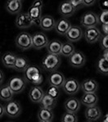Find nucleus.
<instances>
[{
    "instance_id": "nucleus-26",
    "label": "nucleus",
    "mask_w": 108,
    "mask_h": 122,
    "mask_svg": "<svg viewBox=\"0 0 108 122\" xmlns=\"http://www.w3.org/2000/svg\"><path fill=\"white\" fill-rule=\"evenodd\" d=\"M56 104H57V99L52 98L51 96H50L46 93H45V94L43 95L42 99L40 102L41 107L49 108V109H53V108H54Z\"/></svg>"
},
{
    "instance_id": "nucleus-13",
    "label": "nucleus",
    "mask_w": 108,
    "mask_h": 122,
    "mask_svg": "<svg viewBox=\"0 0 108 122\" xmlns=\"http://www.w3.org/2000/svg\"><path fill=\"white\" fill-rule=\"evenodd\" d=\"M65 76L63 73L57 71H54L51 72L48 77V82L50 86H55V87L60 88L63 86L64 81H65Z\"/></svg>"
},
{
    "instance_id": "nucleus-28",
    "label": "nucleus",
    "mask_w": 108,
    "mask_h": 122,
    "mask_svg": "<svg viewBox=\"0 0 108 122\" xmlns=\"http://www.w3.org/2000/svg\"><path fill=\"white\" fill-rule=\"evenodd\" d=\"M29 65L28 60L25 57H16L13 68L17 72H24Z\"/></svg>"
},
{
    "instance_id": "nucleus-8",
    "label": "nucleus",
    "mask_w": 108,
    "mask_h": 122,
    "mask_svg": "<svg viewBox=\"0 0 108 122\" xmlns=\"http://www.w3.org/2000/svg\"><path fill=\"white\" fill-rule=\"evenodd\" d=\"M32 42L33 48L37 50H41L44 47H46L49 42V39L45 33L38 32L32 35Z\"/></svg>"
},
{
    "instance_id": "nucleus-38",
    "label": "nucleus",
    "mask_w": 108,
    "mask_h": 122,
    "mask_svg": "<svg viewBox=\"0 0 108 122\" xmlns=\"http://www.w3.org/2000/svg\"><path fill=\"white\" fill-rule=\"evenodd\" d=\"M96 3V0H83V4L86 7H90L93 6Z\"/></svg>"
},
{
    "instance_id": "nucleus-34",
    "label": "nucleus",
    "mask_w": 108,
    "mask_h": 122,
    "mask_svg": "<svg viewBox=\"0 0 108 122\" xmlns=\"http://www.w3.org/2000/svg\"><path fill=\"white\" fill-rule=\"evenodd\" d=\"M99 23L102 25H107L108 24V10H102L101 13L98 15Z\"/></svg>"
},
{
    "instance_id": "nucleus-22",
    "label": "nucleus",
    "mask_w": 108,
    "mask_h": 122,
    "mask_svg": "<svg viewBox=\"0 0 108 122\" xmlns=\"http://www.w3.org/2000/svg\"><path fill=\"white\" fill-rule=\"evenodd\" d=\"M56 21L50 15H43L41 18L40 25L39 26L45 31H50L54 29Z\"/></svg>"
},
{
    "instance_id": "nucleus-3",
    "label": "nucleus",
    "mask_w": 108,
    "mask_h": 122,
    "mask_svg": "<svg viewBox=\"0 0 108 122\" xmlns=\"http://www.w3.org/2000/svg\"><path fill=\"white\" fill-rule=\"evenodd\" d=\"M15 45L20 50L25 51L33 47L32 35L26 32H22L19 33L15 38Z\"/></svg>"
},
{
    "instance_id": "nucleus-41",
    "label": "nucleus",
    "mask_w": 108,
    "mask_h": 122,
    "mask_svg": "<svg viewBox=\"0 0 108 122\" xmlns=\"http://www.w3.org/2000/svg\"><path fill=\"white\" fill-rule=\"evenodd\" d=\"M5 114V109H4V106L2 105L1 103H0V118L3 117V115Z\"/></svg>"
},
{
    "instance_id": "nucleus-16",
    "label": "nucleus",
    "mask_w": 108,
    "mask_h": 122,
    "mask_svg": "<svg viewBox=\"0 0 108 122\" xmlns=\"http://www.w3.org/2000/svg\"><path fill=\"white\" fill-rule=\"evenodd\" d=\"M28 14L29 15V17H30L31 20H32L33 25L39 26V25H40L41 18H42V8L32 5L29 7Z\"/></svg>"
},
{
    "instance_id": "nucleus-5",
    "label": "nucleus",
    "mask_w": 108,
    "mask_h": 122,
    "mask_svg": "<svg viewBox=\"0 0 108 122\" xmlns=\"http://www.w3.org/2000/svg\"><path fill=\"white\" fill-rule=\"evenodd\" d=\"M99 24L98 15L92 11H88L82 15L80 18V25L84 28H89V27L97 26Z\"/></svg>"
},
{
    "instance_id": "nucleus-42",
    "label": "nucleus",
    "mask_w": 108,
    "mask_h": 122,
    "mask_svg": "<svg viewBox=\"0 0 108 122\" xmlns=\"http://www.w3.org/2000/svg\"><path fill=\"white\" fill-rule=\"evenodd\" d=\"M103 57L104 59H106V60H108V50H103Z\"/></svg>"
},
{
    "instance_id": "nucleus-45",
    "label": "nucleus",
    "mask_w": 108,
    "mask_h": 122,
    "mask_svg": "<svg viewBox=\"0 0 108 122\" xmlns=\"http://www.w3.org/2000/svg\"><path fill=\"white\" fill-rule=\"evenodd\" d=\"M20 1H22V0H20Z\"/></svg>"
},
{
    "instance_id": "nucleus-33",
    "label": "nucleus",
    "mask_w": 108,
    "mask_h": 122,
    "mask_svg": "<svg viewBox=\"0 0 108 122\" xmlns=\"http://www.w3.org/2000/svg\"><path fill=\"white\" fill-rule=\"evenodd\" d=\"M46 94H49L50 96H51L52 98L57 99L59 96V90L58 87H55V86H50V87L47 89Z\"/></svg>"
},
{
    "instance_id": "nucleus-23",
    "label": "nucleus",
    "mask_w": 108,
    "mask_h": 122,
    "mask_svg": "<svg viewBox=\"0 0 108 122\" xmlns=\"http://www.w3.org/2000/svg\"><path fill=\"white\" fill-rule=\"evenodd\" d=\"M98 101V98L95 93H84L80 99V103L86 107L97 105Z\"/></svg>"
},
{
    "instance_id": "nucleus-24",
    "label": "nucleus",
    "mask_w": 108,
    "mask_h": 122,
    "mask_svg": "<svg viewBox=\"0 0 108 122\" xmlns=\"http://www.w3.org/2000/svg\"><path fill=\"white\" fill-rule=\"evenodd\" d=\"M38 119L40 122H51L54 120L52 109L41 107L38 112Z\"/></svg>"
},
{
    "instance_id": "nucleus-4",
    "label": "nucleus",
    "mask_w": 108,
    "mask_h": 122,
    "mask_svg": "<svg viewBox=\"0 0 108 122\" xmlns=\"http://www.w3.org/2000/svg\"><path fill=\"white\" fill-rule=\"evenodd\" d=\"M5 114L7 117L11 118H15L19 117L20 114L21 113V106L19 102L15 100H9L7 103L4 105Z\"/></svg>"
},
{
    "instance_id": "nucleus-11",
    "label": "nucleus",
    "mask_w": 108,
    "mask_h": 122,
    "mask_svg": "<svg viewBox=\"0 0 108 122\" xmlns=\"http://www.w3.org/2000/svg\"><path fill=\"white\" fill-rule=\"evenodd\" d=\"M86 62L85 55L80 51H75L68 57V63L73 68H82Z\"/></svg>"
},
{
    "instance_id": "nucleus-19",
    "label": "nucleus",
    "mask_w": 108,
    "mask_h": 122,
    "mask_svg": "<svg viewBox=\"0 0 108 122\" xmlns=\"http://www.w3.org/2000/svg\"><path fill=\"white\" fill-rule=\"evenodd\" d=\"M5 7L10 14L17 15L22 9V3L20 0H7Z\"/></svg>"
},
{
    "instance_id": "nucleus-36",
    "label": "nucleus",
    "mask_w": 108,
    "mask_h": 122,
    "mask_svg": "<svg viewBox=\"0 0 108 122\" xmlns=\"http://www.w3.org/2000/svg\"><path fill=\"white\" fill-rule=\"evenodd\" d=\"M69 1L76 10L79 9L82 7V6H84L83 0H69Z\"/></svg>"
},
{
    "instance_id": "nucleus-7",
    "label": "nucleus",
    "mask_w": 108,
    "mask_h": 122,
    "mask_svg": "<svg viewBox=\"0 0 108 122\" xmlns=\"http://www.w3.org/2000/svg\"><path fill=\"white\" fill-rule=\"evenodd\" d=\"M63 90L66 94L73 95L78 93L80 90V84L75 78H68L65 79L64 85H63Z\"/></svg>"
},
{
    "instance_id": "nucleus-40",
    "label": "nucleus",
    "mask_w": 108,
    "mask_h": 122,
    "mask_svg": "<svg viewBox=\"0 0 108 122\" xmlns=\"http://www.w3.org/2000/svg\"><path fill=\"white\" fill-rule=\"evenodd\" d=\"M102 29L105 34L108 35V24L107 25H102Z\"/></svg>"
},
{
    "instance_id": "nucleus-14",
    "label": "nucleus",
    "mask_w": 108,
    "mask_h": 122,
    "mask_svg": "<svg viewBox=\"0 0 108 122\" xmlns=\"http://www.w3.org/2000/svg\"><path fill=\"white\" fill-rule=\"evenodd\" d=\"M15 25L19 29H27L33 25L28 13H19L15 19Z\"/></svg>"
},
{
    "instance_id": "nucleus-17",
    "label": "nucleus",
    "mask_w": 108,
    "mask_h": 122,
    "mask_svg": "<svg viewBox=\"0 0 108 122\" xmlns=\"http://www.w3.org/2000/svg\"><path fill=\"white\" fill-rule=\"evenodd\" d=\"M45 94V92L43 91V90L39 86L35 85L34 86H33L29 90V99L34 103H40L42 100L43 95Z\"/></svg>"
},
{
    "instance_id": "nucleus-37",
    "label": "nucleus",
    "mask_w": 108,
    "mask_h": 122,
    "mask_svg": "<svg viewBox=\"0 0 108 122\" xmlns=\"http://www.w3.org/2000/svg\"><path fill=\"white\" fill-rule=\"evenodd\" d=\"M100 7L102 10H108V0H101Z\"/></svg>"
},
{
    "instance_id": "nucleus-32",
    "label": "nucleus",
    "mask_w": 108,
    "mask_h": 122,
    "mask_svg": "<svg viewBox=\"0 0 108 122\" xmlns=\"http://www.w3.org/2000/svg\"><path fill=\"white\" fill-rule=\"evenodd\" d=\"M78 121L77 116L76 113L69 112H66L63 115L61 121L63 122H76Z\"/></svg>"
},
{
    "instance_id": "nucleus-35",
    "label": "nucleus",
    "mask_w": 108,
    "mask_h": 122,
    "mask_svg": "<svg viewBox=\"0 0 108 122\" xmlns=\"http://www.w3.org/2000/svg\"><path fill=\"white\" fill-rule=\"evenodd\" d=\"M100 46L103 50H108V35L105 34L100 38Z\"/></svg>"
},
{
    "instance_id": "nucleus-15",
    "label": "nucleus",
    "mask_w": 108,
    "mask_h": 122,
    "mask_svg": "<svg viewBox=\"0 0 108 122\" xmlns=\"http://www.w3.org/2000/svg\"><path fill=\"white\" fill-rule=\"evenodd\" d=\"M75 11L76 9L72 5L70 1L63 2V3H60L59 7V14L63 17H65V18L72 16L75 13Z\"/></svg>"
},
{
    "instance_id": "nucleus-18",
    "label": "nucleus",
    "mask_w": 108,
    "mask_h": 122,
    "mask_svg": "<svg viewBox=\"0 0 108 122\" xmlns=\"http://www.w3.org/2000/svg\"><path fill=\"white\" fill-rule=\"evenodd\" d=\"M72 26L71 23L69 22L68 20H67L65 17L58 20L55 23V26H54V29L55 32L59 35H65L68 30Z\"/></svg>"
},
{
    "instance_id": "nucleus-44",
    "label": "nucleus",
    "mask_w": 108,
    "mask_h": 122,
    "mask_svg": "<svg viewBox=\"0 0 108 122\" xmlns=\"http://www.w3.org/2000/svg\"><path fill=\"white\" fill-rule=\"evenodd\" d=\"M103 122H108V113L106 114L103 118Z\"/></svg>"
},
{
    "instance_id": "nucleus-12",
    "label": "nucleus",
    "mask_w": 108,
    "mask_h": 122,
    "mask_svg": "<svg viewBox=\"0 0 108 122\" xmlns=\"http://www.w3.org/2000/svg\"><path fill=\"white\" fill-rule=\"evenodd\" d=\"M103 112L99 107L96 105L87 107L85 111V117L87 121H96L102 117Z\"/></svg>"
},
{
    "instance_id": "nucleus-2",
    "label": "nucleus",
    "mask_w": 108,
    "mask_h": 122,
    "mask_svg": "<svg viewBox=\"0 0 108 122\" xmlns=\"http://www.w3.org/2000/svg\"><path fill=\"white\" fill-rule=\"evenodd\" d=\"M61 64V58L59 55H54L48 53L44 56L42 61V68L48 72H54L56 71Z\"/></svg>"
},
{
    "instance_id": "nucleus-39",
    "label": "nucleus",
    "mask_w": 108,
    "mask_h": 122,
    "mask_svg": "<svg viewBox=\"0 0 108 122\" xmlns=\"http://www.w3.org/2000/svg\"><path fill=\"white\" fill-rule=\"evenodd\" d=\"M33 6H35V7H41L42 8L43 7V2L42 0H34V2L33 3Z\"/></svg>"
},
{
    "instance_id": "nucleus-21",
    "label": "nucleus",
    "mask_w": 108,
    "mask_h": 122,
    "mask_svg": "<svg viewBox=\"0 0 108 122\" xmlns=\"http://www.w3.org/2000/svg\"><path fill=\"white\" fill-rule=\"evenodd\" d=\"M81 103L76 98H70L68 99L64 103V108L67 112L72 113H77L80 108Z\"/></svg>"
},
{
    "instance_id": "nucleus-30",
    "label": "nucleus",
    "mask_w": 108,
    "mask_h": 122,
    "mask_svg": "<svg viewBox=\"0 0 108 122\" xmlns=\"http://www.w3.org/2000/svg\"><path fill=\"white\" fill-rule=\"evenodd\" d=\"M75 51H76L75 46H74V45L72 43V42L68 41V42H66L62 44L61 53H60V54L63 55L64 56L69 57Z\"/></svg>"
},
{
    "instance_id": "nucleus-25",
    "label": "nucleus",
    "mask_w": 108,
    "mask_h": 122,
    "mask_svg": "<svg viewBox=\"0 0 108 122\" xmlns=\"http://www.w3.org/2000/svg\"><path fill=\"white\" fill-rule=\"evenodd\" d=\"M16 56L14 53L11 52H6L5 54L2 56V63L4 65V67L7 68H13L16 60Z\"/></svg>"
},
{
    "instance_id": "nucleus-10",
    "label": "nucleus",
    "mask_w": 108,
    "mask_h": 122,
    "mask_svg": "<svg viewBox=\"0 0 108 122\" xmlns=\"http://www.w3.org/2000/svg\"><path fill=\"white\" fill-rule=\"evenodd\" d=\"M66 38L69 42H78L84 36V32L82 31V29L77 25H72L70 29L66 33Z\"/></svg>"
},
{
    "instance_id": "nucleus-20",
    "label": "nucleus",
    "mask_w": 108,
    "mask_h": 122,
    "mask_svg": "<svg viewBox=\"0 0 108 122\" xmlns=\"http://www.w3.org/2000/svg\"><path fill=\"white\" fill-rule=\"evenodd\" d=\"M98 88V82L93 79H85L80 84V89L84 93H95Z\"/></svg>"
},
{
    "instance_id": "nucleus-29",
    "label": "nucleus",
    "mask_w": 108,
    "mask_h": 122,
    "mask_svg": "<svg viewBox=\"0 0 108 122\" xmlns=\"http://www.w3.org/2000/svg\"><path fill=\"white\" fill-rule=\"evenodd\" d=\"M14 93L10 89L8 85H4V86L0 87V99L3 101H9L12 99Z\"/></svg>"
},
{
    "instance_id": "nucleus-27",
    "label": "nucleus",
    "mask_w": 108,
    "mask_h": 122,
    "mask_svg": "<svg viewBox=\"0 0 108 122\" xmlns=\"http://www.w3.org/2000/svg\"><path fill=\"white\" fill-rule=\"evenodd\" d=\"M63 43L59 40H52L49 41L48 44L46 46L47 51L50 54L54 55H59L61 53V48H62Z\"/></svg>"
},
{
    "instance_id": "nucleus-6",
    "label": "nucleus",
    "mask_w": 108,
    "mask_h": 122,
    "mask_svg": "<svg viewBox=\"0 0 108 122\" xmlns=\"http://www.w3.org/2000/svg\"><path fill=\"white\" fill-rule=\"evenodd\" d=\"M7 85L14 94H20L25 90L26 81L23 77L13 76L9 80Z\"/></svg>"
},
{
    "instance_id": "nucleus-1",
    "label": "nucleus",
    "mask_w": 108,
    "mask_h": 122,
    "mask_svg": "<svg viewBox=\"0 0 108 122\" xmlns=\"http://www.w3.org/2000/svg\"><path fill=\"white\" fill-rule=\"evenodd\" d=\"M24 79L27 82L39 86L43 81L42 70L37 65H29L24 71Z\"/></svg>"
},
{
    "instance_id": "nucleus-9",
    "label": "nucleus",
    "mask_w": 108,
    "mask_h": 122,
    "mask_svg": "<svg viewBox=\"0 0 108 122\" xmlns=\"http://www.w3.org/2000/svg\"><path fill=\"white\" fill-rule=\"evenodd\" d=\"M84 37L89 43H95L101 38V31L96 26L86 28L84 32Z\"/></svg>"
},
{
    "instance_id": "nucleus-43",
    "label": "nucleus",
    "mask_w": 108,
    "mask_h": 122,
    "mask_svg": "<svg viewBox=\"0 0 108 122\" xmlns=\"http://www.w3.org/2000/svg\"><path fill=\"white\" fill-rule=\"evenodd\" d=\"M3 79H4V75H3V72L0 70V85L3 83Z\"/></svg>"
},
{
    "instance_id": "nucleus-31",
    "label": "nucleus",
    "mask_w": 108,
    "mask_h": 122,
    "mask_svg": "<svg viewBox=\"0 0 108 122\" xmlns=\"http://www.w3.org/2000/svg\"><path fill=\"white\" fill-rule=\"evenodd\" d=\"M98 70L100 73L104 75H108V60L103 57L99 59L98 62Z\"/></svg>"
}]
</instances>
